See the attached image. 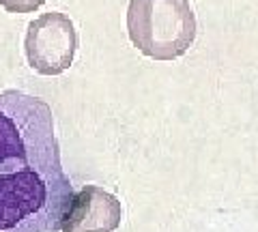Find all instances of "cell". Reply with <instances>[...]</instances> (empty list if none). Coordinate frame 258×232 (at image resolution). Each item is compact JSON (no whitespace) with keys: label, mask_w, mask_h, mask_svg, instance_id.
<instances>
[{"label":"cell","mask_w":258,"mask_h":232,"mask_svg":"<svg viewBox=\"0 0 258 232\" xmlns=\"http://www.w3.org/2000/svg\"><path fill=\"white\" fill-rule=\"evenodd\" d=\"M28 65L41 75H60L71 67L78 52L76 26L64 13L50 11L28 24L24 39Z\"/></svg>","instance_id":"3957f363"},{"label":"cell","mask_w":258,"mask_h":232,"mask_svg":"<svg viewBox=\"0 0 258 232\" xmlns=\"http://www.w3.org/2000/svg\"><path fill=\"white\" fill-rule=\"evenodd\" d=\"M74 194L52 108L22 91L0 93V232H60Z\"/></svg>","instance_id":"6da1fadb"},{"label":"cell","mask_w":258,"mask_h":232,"mask_svg":"<svg viewBox=\"0 0 258 232\" xmlns=\"http://www.w3.org/2000/svg\"><path fill=\"white\" fill-rule=\"evenodd\" d=\"M43 3L45 0H0V7L9 13H32Z\"/></svg>","instance_id":"5b68a950"},{"label":"cell","mask_w":258,"mask_h":232,"mask_svg":"<svg viewBox=\"0 0 258 232\" xmlns=\"http://www.w3.org/2000/svg\"><path fill=\"white\" fill-rule=\"evenodd\" d=\"M123 209L110 191L86 185L76 191L62 215L60 232H114L120 226Z\"/></svg>","instance_id":"277c9868"},{"label":"cell","mask_w":258,"mask_h":232,"mask_svg":"<svg viewBox=\"0 0 258 232\" xmlns=\"http://www.w3.org/2000/svg\"><path fill=\"white\" fill-rule=\"evenodd\" d=\"M196 13L189 0H129L127 33L153 60H174L196 39Z\"/></svg>","instance_id":"7a4b0ae2"}]
</instances>
